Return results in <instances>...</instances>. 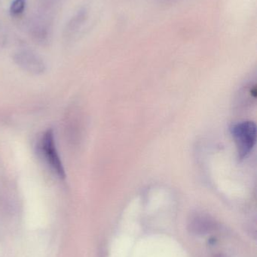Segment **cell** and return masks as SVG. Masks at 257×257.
<instances>
[{
    "label": "cell",
    "mask_w": 257,
    "mask_h": 257,
    "mask_svg": "<svg viewBox=\"0 0 257 257\" xmlns=\"http://www.w3.org/2000/svg\"><path fill=\"white\" fill-rule=\"evenodd\" d=\"M26 8V0H15L12 3L10 12L14 16H18L24 12Z\"/></svg>",
    "instance_id": "6"
},
{
    "label": "cell",
    "mask_w": 257,
    "mask_h": 257,
    "mask_svg": "<svg viewBox=\"0 0 257 257\" xmlns=\"http://www.w3.org/2000/svg\"><path fill=\"white\" fill-rule=\"evenodd\" d=\"M15 61L24 70L33 74H41L45 69L42 59L36 53L28 50L19 51L15 54Z\"/></svg>",
    "instance_id": "3"
},
{
    "label": "cell",
    "mask_w": 257,
    "mask_h": 257,
    "mask_svg": "<svg viewBox=\"0 0 257 257\" xmlns=\"http://www.w3.org/2000/svg\"><path fill=\"white\" fill-rule=\"evenodd\" d=\"M3 41H4V31H3V27L0 24V45L3 44Z\"/></svg>",
    "instance_id": "7"
},
{
    "label": "cell",
    "mask_w": 257,
    "mask_h": 257,
    "mask_svg": "<svg viewBox=\"0 0 257 257\" xmlns=\"http://www.w3.org/2000/svg\"><path fill=\"white\" fill-rule=\"evenodd\" d=\"M39 154L50 169L60 178H64V169L59 157L54 139V132L48 130L42 135L38 144Z\"/></svg>",
    "instance_id": "2"
},
{
    "label": "cell",
    "mask_w": 257,
    "mask_h": 257,
    "mask_svg": "<svg viewBox=\"0 0 257 257\" xmlns=\"http://www.w3.org/2000/svg\"><path fill=\"white\" fill-rule=\"evenodd\" d=\"M231 134L236 146L238 160H244L250 155L256 144V124L252 121L239 122L231 127Z\"/></svg>",
    "instance_id": "1"
},
{
    "label": "cell",
    "mask_w": 257,
    "mask_h": 257,
    "mask_svg": "<svg viewBox=\"0 0 257 257\" xmlns=\"http://www.w3.org/2000/svg\"><path fill=\"white\" fill-rule=\"evenodd\" d=\"M84 18H85V12L84 11H80L72 20L68 24V31H74L76 30L81 23L84 21Z\"/></svg>",
    "instance_id": "5"
},
{
    "label": "cell",
    "mask_w": 257,
    "mask_h": 257,
    "mask_svg": "<svg viewBox=\"0 0 257 257\" xmlns=\"http://www.w3.org/2000/svg\"><path fill=\"white\" fill-rule=\"evenodd\" d=\"M214 223L211 217L203 214H196L189 222L188 229L190 233L196 235H205L214 229Z\"/></svg>",
    "instance_id": "4"
}]
</instances>
